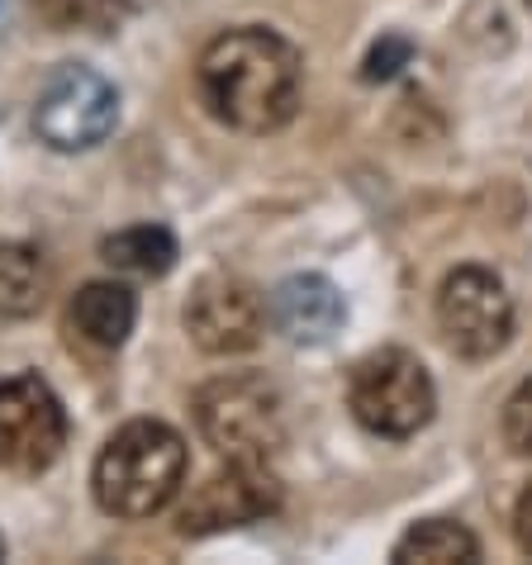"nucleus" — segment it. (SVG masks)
<instances>
[{
    "label": "nucleus",
    "mask_w": 532,
    "mask_h": 565,
    "mask_svg": "<svg viewBox=\"0 0 532 565\" xmlns=\"http://www.w3.org/2000/svg\"><path fill=\"white\" fill-rule=\"evenodd\" d=\"M195 90L214 124L233 134H276L300 109L305 57L266 24L224 29L195 62Z\"/></svg>",
    "instance_id": "f257e3e1"
},
{
    "label": "nucleus",
    "mask_w": 532,
    "mask_h": 565,
    "mask_svg": "<svg viewBox=\"0 0 532 565\" xmlns=\"http://www.w3.org/2000/svg\"><path fill=\"white\" fill-rule=\"evenodd\" d=\"M185 437L162 418H129L109 433L96 466H91V494L109 518L143 523L162 513L185 484Z\"/></svg>",
    "instance_id": "f03ea898"
},
{
    "label": "nucleus",
    "mask_w": 532,
    "mask_h": 565,
    "mask_svg": "<svg viewBox=\"0 0 532 565\" xmlns=\"http://www.w3.org/2000/svg\"><path fill=\"white\" fill-rule=\"evenodd\" d=\"M195 428L224 461H276L286 447V399L257 371H233L195 390Z\"/></svg>",
    "instance_id": "7ed1b4c3"
},
{
    "label": "nucleus",
    "mask_w": 532,
    "mask_h": 565,
    "mask_svg": "<svg viewBox=\"0 0 532 565\" xmlns=\"http://www.w3.org/2000/svg\"><path fill=\"white\" fill-rule=\"evenodd\" d=\"M348 409L366 433L404 443L418 437L437 414V385L428 366L404 348L366 352L348 371Z\"/></svg>",
    "instance_id": "20e7f679"
},
{
    "label": "nucleus",
    "mask_w": 532,
    "mask_h": 565,
    "mask_svg": "<svg viewBox=\"0 0 532 565\" xmlns=\"http://www.w3.org/2000/svg\"><path fill=\"white\" fill-rule=\"evenodd\" d=\"M119 124V90L96 67L62 62L34 100V134L53 152H91Z\"/></svg>",
    "instance_id": "39448f33"
},
{
    "label": "nucleus",
    "mask_w": 532,
    "mask_h": 565,
    "mask_svg": "<svg viewBox=\"0 0 532 565\" xmlns=\"http://www.w3.org/2000/svg\"><path fill=\"white\" fill-rule=\"evenodd\" d=\"M443 342L466 361H490L513 338V295L490 266H457L437 290Z\"/></svg>",
    "instance_id": "423d86ee"
},
{
    "label": "nucleus",
    "mask_w": 532,
    "mask_h": 565,
    "mask_svg": "<svg viewBox=\"0 0 532 565\" xmlns=\"http://www.w3.org/2000/svg\"><path fill=\"white\" fill-rule=\"evenodd\" d=\"M67 447V409L43 375L24 371L0 381V470L43 476Z\"/></svg>",
    "instance_id": "0eeeda50"
},
{
    "label": "nucleus",
    "mask_w": 532,
    "mask_h": 565,
    "mask_svg": "<svg viewBox=\"0 0 532 565\" xmlns=\"http://www.w3.org/2000/svg\"><path fill=\"white\" fill-rule=\"evenodd\" d=\"M181 319H185V333H191V342L200 352L238 356V352H253L262 342L272 305L262 300V290L253 280H243L233 271H210V276L195 280Z\"/></svg>",
    "instance_id": "6e6552de"
},
{
    "label": "nucleus",
    "mask_w": 532,
    "mask_h": 565,
    "mask_svg": "<svg viewBox=\"0 0 532 565\" xmlns=\"http://www.w3.org/2000/svg\"><path fill=\"white\" fill-rule=\"evenodd\" d=\"M280 509V480L266 461H228L219 476L195 484L177 513L181 537H214L228 527L262 523Z\"/></svg>",
    "instance_id": "1a4fd4ad"
},
{
    "label": "nucleus",
    "mask_w": 532,
    "mask_h": 565,
    "mask_svg": "<svg viewBox=\"0 0 532 565\" xmlns=\"http://www.w3.org/2000/svg\"><path fill=\"white\" fill-rule=\"evenodd\" d=\"M266 305H272V323L290 342H300V348H319V342H328L348 323V300H342V290L319 271L286 276Z\"/></svg>",
    "instance_id": "9d476101"
},
{
    "label": "nucleus",
    "mask_w": 532,
    "mask_h": 565,
    "mask_svg": "<svg viewBox=\"0 0 532 565\" xmlns=\"http://www.w3.org/2000/svg\"><path fill=\"white\" fill-rule=\"evenodd\" d=\"M138 323V295L124 280H86L67 305V328L96 352H119Z\"/></svg>",
    "instance_id": "9b49d317"
},
{
    "label": "nucleus",
    "mask_w": 532,
    "mask_h": 565,
    "mask_svg": "<svg viewBox=\"0 0 532 565\" xmlns=\"http://www.w3.org/2000/svg\"><path fill=\"white\" fill-rule=\"evenodd\" d=\"M100 257L124 276L158 280V276H167L171 266H177L181 247H177V233L162 228V224H134V228L109 233V238L100 243Z\"/></svg>",
    "instance_id": "f8f14e48"
},
{
    "label": "nucleus",
    "mask_w": 532,
    "mask_h": 565,
    "mask_svg": "<svg viewBox=\"0 0 532 565\" xmlns=\"http://www.w3.org/2000/svg\"><path fill=\"white\" fill-rule=\"evenodd\" d=\"M49 300V262L34 243H0V319H29Z\"/></svg>",
    "instance_id": "ddd939ff"
},
{
    "label": "nucleus",
    "mask_w": 532,
    "mask_h": 565,
    "mask_svg": "<svg viewBox=\"0 0 532 565\" xmlns=\"http://www.w3.org/2000/svg\"><path fill=\"white\" fill-rule=\"evenodd\" d=\"M390 556L400 565H418V561L424 565H471V561H480V542L461 523H451V518H424V523H414L395 542Z\"/></svg>",
    "instance_id": "4468645a"
},
{
    "label": "nucleus",
    "mask_w": 532,
    "mask_h": 565,
    "mask_svg": "<svg viewBox=\"0 0 532 565\" xmlns=\"http://www.w3.org/2000/svg\"><path fill=\"white\" fill-rule=\"evenodd\" d=\"M499 428H504V443L519 451V457H532V375L509 395Z\"/></svg>",
    "instance_id": "2eb2a0df"
},
{
    "label": "nucleus",
    "mask_w": 532,
    "mask_h": 565,
    "mask_svg": "<svg viewBox=\"0 0 532 565\" xmlns=\"http://www.w3.org/2000/svg\"><path fill=\"white\" fill-rule=\"evenodd\" d=\"M409 53H414L409 39H395V34H390V39H381V43H375V49L366 53L362 76H366V82H390V76H395L404 62H409Z\"/></svg>",
    "instance_id": "dca6fc26"
},
{
    "label": "nucleus",
    "mask_w": 532,
    "mask_h": 565,
    "mask_svg": "<svg viewBox=\"0 0 532 565\" xmlns=\"http://www.w3.org/2000/svg\"><path fill=\"white\" fill-rule=\"evenodd\" d=\"M513 537H519V552L532 556V484L519 494V509H513Z\"/></svg>",
    "instance_id": "f3484780"
},
{
    "label": "nucleus",
    "mask_w": 532,
    "mask_h": 565,
    "mask_svg": "<svg viewBox=\"0 0 532 565\" xmlns=\"http://www.w3.org/2000/svg\"><path fill=\"white\" fill-rule=\"evenodd\" d=\"M0 556H6V542H0Z\"/></svg>",
    "instance_id": "a211bd4d"
},
{
    "label": "nucleus",
    "mask_w": 532,
    "mask_h": 565,
    "mask_svg": "<svg viewBox=\"0 0 532 565\" xmlns=\"http://www.w3.org/2000/svg\"><path fill=\"white\" fill-rule=\"evenodd\" d=\"M528 6H532V0H528Z\"/></svg>",
    "instance_id": "6ab92c4d"
}]
</instances>
